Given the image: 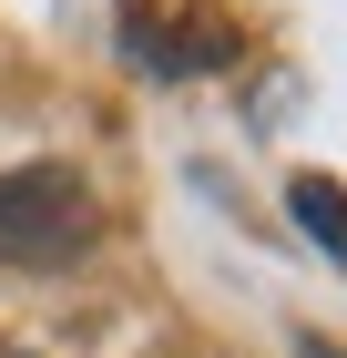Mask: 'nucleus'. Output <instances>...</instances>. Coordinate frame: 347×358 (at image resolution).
Instances as JSON below:
<instances>
[{
	"label": "nucleus",
	"mask_w": 347,
	"mask_h": 358,
	"mask_svg": "<svg viewBox=\"0 0 347 358\" xmlns=\"http://www.w3.org/2000/svg\"><path fill=\"white\" fill-rule=\"evenodd\" d=\"M92 185H82L72 164H21V174H0V266H31V276H52L72 266L82 246H92Z\"/></svg>",
	"instance_id": "obj_1"
},
{
	"label": "nucleus",
	"mask_w": 347,
	"mask_h": 358,
	"mask_svg": "<svg viewBox=\"0 0 347 358\" xmlns=\"http://www.w3.org/2000/svg\"><path fill=\"white\" fill-rule=\"evenodd\" d=\"M133 62H143V72H214V62H235V21H205V31H133Z\"/></svg>",
	"instance_id": "obj_2"
},
{
	"label": "nucleus",
	"mask_w": 347,
	"mask_h": 358,
	"mask_svg": "<svg viewBox=\"0 0 347 358\" xmlns=\"http://www.w3.org/2000/svg\"><path fill=\"white\" fill-rule=\"evenodd\" d=\"M286 215H296V225H307V236H317V246L347 266V194L327 185V174H296V185H286Z\"/></svg>",
	"instance_id": "obj_3"
}]
</instances>
